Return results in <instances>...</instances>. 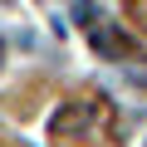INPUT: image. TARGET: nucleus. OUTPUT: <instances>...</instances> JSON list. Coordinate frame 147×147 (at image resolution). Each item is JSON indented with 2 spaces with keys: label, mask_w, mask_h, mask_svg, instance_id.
Segmentation results:
<instances>
[{
  "label": "nucleus",
  "mask_w": 147,
  "mask_h": 147,
  "mask_svg": "<svg viewBox=\"0 0 147 147\" xmlns=\"http://www.w3.org/2000/svg\"><path fill=\"white\" fill-rule=\"evenodd\" d=\"M93 49H98L103 59H123V54H127V39H123L118 30H108V25H98V30H93Z\"/></svg>",
  "instance_id": "1"
},
{
  "label": "nucleus",
  "mask_w": 147,
  "mask_h": 147,
  "mask_svg": "<svg viewBox=\"0 0 147 147\" xmlns=\"http://www.w3.org/2000/svg\"><path fill=\"white\" fill-rule=\"evenodd\" d=\"M88 103H74V108H64V113H54V132H79L84 123H88Z\"/></svg>",
  "instance_id": "2"
},
{
  "label": "nucleus",
  "mask_w": 147,
  "mask_h": 147,
  "mask_svg": "<svg viewBox=\"0 0 147 147\" xmlns=\"http://www.w3.org/2000/svg\"><path fill=\"white\" fill-rule=\"evenodd\" d=\"M74 20H93V0H79L74 5Z\"/></svg>",
  "instance_id": "3"
}]
</instances>
